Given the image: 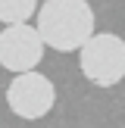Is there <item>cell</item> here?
Here are the masks:
<instances>
[{"instance_id": "obj_1", "label": "cell", "mask_w": 125, "mask_h": 128, "mask_svg": "<svg viewBox=\"0 0 125 128\" xmlns=\"http://www.w3.org/2000/svg\"><path fill=\"white\" fill-rule=\"evenodd\" d=\"M38 34L44 44L60 53L81 50L91 41L94 31V10L88 0H44L38 10Z\"/></svg>"}, {"instance_id": "obj_2", "label": "cell", "mask_w": 125, "mask_h": 128, "mask_svg": "<svg viewBox=\"0 0 125 128\" xmlns=\"http://www.w3.org/2000/svg\"><path fill=\"white\" fill-rule=\"evenodd\" d=\"M81 75L97 88H112L125 78V41L119 34L100 31L78 50Z\"/></svg>"}, {"instance_id": "obj_3", "label": "cell", "mask_w": 125, "mask_h": 128, "mask_svg": "<svg viewBox=\"0 0 125 128\" xmlns=\"http://www.w3.org/2000/svg\"><path fill=\"white\" fill-rule=\"evenodd\" d=\"M6 103L19 119H44L56 103V88L47 75L22 72L12 75L10 88H6Z\"/></svg>"}, {"instance_id": "obj_4", "label": "cell", "mask_w": 125, "mask_h": 128, "mask_svg": "<svg viewBox=\"0 0 125 128\" xmlns=\"http://www.w3.org/2000/svg\"><path fill=\"white\" fill-rule=\"evenodd\" d=\"M44 38L31 25H6L0 31V66L12 75L34 72V66L44 60Z\"/></svg>"}, {"instance_id": "obj_5", "label": "cell", "mask_w": 125, "mask_h": 128, "mask_svg": "<svg viewBox=\"0 0 125 128\" xmlns=\"http://www.w3.org/2000/svg\"><path fill=\"white\" fill-rule=\"evenodd\" d=\"M38 10V0H0V22L3 25H25Z\"/></svg>"}]
</instances>
